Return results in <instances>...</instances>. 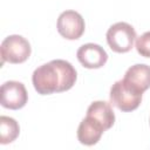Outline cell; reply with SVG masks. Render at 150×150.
<instances>
[{
	"instance_id": "cell-7",
	"label": "cell",
	"mask_w": 150,
	"mask_h": 150,
	"mask_svg": "<svg viewBox=\"0 0 150 150\" xmlns=\"http://www.w3.org/2000/svg\"><path fill=\"white\" fill-rule=\"evenodd\" d=\"M77 60L80 63L88 69H97L105 64L108 60V54L96 43H86L82 45L76 52Z\"/></svg>"
},
{
	"instance_id": "cell-12",
	"label": "cell",
	"mask_w": 150,
	"mask_h": 150,
	"mask_svg": "<svg viewBox=\"0 0 150 150\" xmlns=\"http://www.w3.org/2000/svg\"><path fill=\"white\" fill-rule=\"evenodd\" d=\"M136 50L141 56L150 57V30L136 38Z\"/></svg>"
},
{
	"instance_id": "cell-4",
	"label": "cell",
	"mask_w": 150,
	"mask_h": 150,
	"mask_svg": "<svg viewBox=\"0 0 150 150\" xmlns=\"http://www.w3.org/2000/svg\"><path fill=\"white\" fill-rule=\"evenodd\" d=\"M136 32L128 22H116L107 32V42L111 50L116 53L129 52L136 40Z\"/></svg>"
},
{
	"instance_id": "cell-11",
	"label": "cell",
	"mask_w": 150,
	"mask_h": 150,
	"mask_svg": "<svg viewBox=\"0 0 150 150\" xmlns=\"http://www.w3.org/2000/svg\"><path fill=\"white\" fill-rule=\"evenodd\" d=\"M20 134L19 123L8 116H0V143L9 144Z\"/></svg>"
},
{
	"instance_id": "cell-10",
	"label": "cell",
	"mask_w": 150,
	"mask_h": 150,
	"mask_svg": "<svg viewBox=\"0 0 150 150\" xmlns=\"http://www.w3.org/2000/svg\"><path fill=\"white\" fill-rule=\"evenodd\" d=\"M87 116L98 121L105 130L110 129L115 123V114L111 108V103L105 101H94L87 109Z\"/></svg>"
},
{
	"instance_id": "cell-3",
	"label": "cell",
	"mask_w": 150,
	"mask_h": 150,
	"mask_svg": "<svg viewBox=\"0 0 150 150\" xmlns=\"http://www.w3.org/2000/svg\"><path fill=\"white\" fill-rule=\"evenodd\" d=\"M1 64L5 61L9 63H22L30 56V45L27 39L21 35L13 34L1 42Z\"/></svg>"
},
{
	"instance_id": "cell-2",
	"label": "cell",
	"mask_w": 150,
	"mask_h": 150,
	"mask_svg": "<svg viewBox=\"0 0 150 150\" xmlns=\"http://www.w3.org/2000/svg\"><path fill=\"white\" fill-rule=\"evenodd\" d=\"M143 93L130 86L123 79L116 81L110 88V103L122 111H132L138 108Z\"/></svg>"
},
{
	"instance_id": "cell-9",
	"label": "cell",
	"mask_w": 150,
	"mask_h": 150,
	"mask_svg": "<svg viewBox=\"0 0 150 150\" xmlns=\"http://www.w3.org/2000/svg\"><path fill=\"white\" fill-rule=\"evenodd\" d=\"M123 80L137 90L144 93L150 88V66L137 63L129 67L124 74Z\"/></svg>"
},
{
	"instance_id": "cell-8",
	"label": "cell",
	"mask_w": 150,
	"mask_h": 150,
	"mask_svg": "<svg viewBox=\"0 0 150 150\" xmlns=\"http://www.w3.org/2000/svg\"><path fill=\"white\" fill-rule=\"evenodd\" d=\"M104 131V127L98 121L90 116H86L77 128V139L81 144L90 146L100 141Z\"/></svg>"
},
{
	"instance_id": "cell-6",
	"label": "cell",
	"mask_w": 150,
	"mask_h": 150,
	"mask_svg": "<svg viewBox=\"0 0 150 150\" xmlns=\"http://www.w3.org/2000/svg\"><path fill=\"white\" fill-rule=\"evenodd\" d=\"M28 94L23 83L19 81H7L0 88V103L4 108L18 110L26 105Z\"/></svg>"
},
{
	"instance_id": "cell-5",
	"label": "cell",
	"mask_w": 150,
	"mask_h": 150,
	"mask_svg": "<svg viewBox=\"0 0 150 150\" xmlns=\"http://www.w3.org/2000/svg\"><path fill=\"white\" fill-rule=\"evenodd\" d=\"M57 32L67 40H77L84 33V20L80 13L73 9L62 12L56 22Z\"/></svg>"
},
{
	"instance_id": "cell-1",
	"label": "cell",
	"mask_w": 150,
	"mask_h": 150,
	"mask_svg": "<svg viewBox=\"0 0 150 150\" xmlns=\"http://www.w3.org/2000/svg\"><path fill=\"white\" fill-rule=\"evenodd\" d=\"M77 74L73 64L66 60H52L38 67L32 75L34 89L41 95L69 90L76 82Z\"/></svg>"
}]
</instances>
